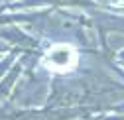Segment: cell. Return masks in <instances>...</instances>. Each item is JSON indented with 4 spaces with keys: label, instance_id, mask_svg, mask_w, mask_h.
I'll return each mask as SVG.
<instances>
[{
    "label": "cell",
    "instance_id": "obj_1",
    "mask_svg": "<svg viewBox=\"0 0 124 120\" xmlns=\"http://www.w3.org/2000/svg\"><path fill=\"white\" fill-rule=\"evenodd\" d=\"M79 63V53L69 43H57L51 45L41 57V65L51 73H69Z\"/></svg>",
    "mask_w": 124,
    "mask_h": 120
}]
</instances>
